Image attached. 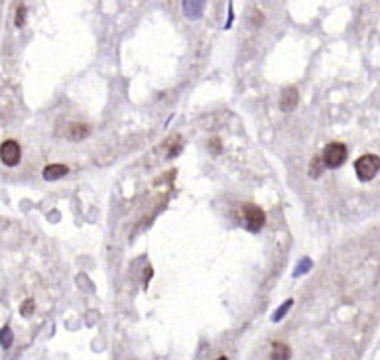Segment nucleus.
I'll return each instance as SVG.
<instances>
[{"instance_id":"obj_1","label":"nucleus","mask_w":380,"mask_h":360,"mask_svg":"<svg viewBox=\"0 0 380 360\" xmlns=\"http://www.w3.org/2000/svg\"><path fill=\"white\" fill-rule=\"evenodd\" d=\"M355 171L361 181H370L380 171V158L374 154L361 155L355 162Z\"/></svg>"},{"instance_id":"obj_2","label":"nucleus","mask_w":380,"mask_h":360,"mask_svg":"<svg viewBox=\"0 0 380 360\" xmlns=\"http://www.w3.org/2000/svg\"><path fill=\"white\" fill-rule=\"evenodd\" d=\"M321 160H323L325 167H331V169L343 166L345 160H347V146L341 144V142H331V144L325 146Z\"/></svg>"},{"instance_id":"obj_3","label":"nucleus","mask_w":380,"mask_h":360,"mask_svg":"<svg viewBox=\"0 0 380 360\" xmlns=\"http://www.w3.org/2000/svg\"><path fill=\"white\" fill-rule=\"evenodd\" d=\"M242 215H244L246 229L252 231V232H258L262 227H264V222H266V215H264V211H262L258 205H250V203H246V205L242 207Z\"/></svg>"},{"instance_id":"obj_4","label":"nucleus","mask_w":380,"mask_h":360,"mask_svg":"<svg viewBox=\"0 0 380 360\" xmlns=\"http://www.w3.org/2000/svg\"><path fill=\"white\" fill-rule=\"evenodd\" d=\"M20 158H22V150H20V144L14 140H6L2 142V146H0V160H2V164L4 166H16L18 162H20Z\"/></svg>"},{"instance_id":"obj_5","label":"nucleus","mask_w":380,"mask_h":360,"mask_svg":"<svg viewBox=\"0 0 380 360\" xmlns=\"http://www.w3.org/2000/svg\"><path fill=\"white\" fill-rule=\"evenodd\" d=\"M298 101H300V91L295 87H288V89L282 91V95H280V108L290 112V110H293L298 106Z\"/></svg>"},{"instance_id":"obj_6","label":"nucleus","mask_w":380,"mask_h":360,"mask_svg":"<svg viewBox=\"0 0 380 360\" xmlns=\"http://www.w3.org/2000/svg\"><path fill=\"white\" fill-rule=\"evenodd\" d=\"M67 173H69V167L64 166V164H50V166L44 167V171H41L44 179H48V181L61 179V177L67 175Z\"/></svg>"},{"instance_id":"obj_7","label":"nucleus","mask_w":380,"mask_h":360,"mask_svg":"<svg viewBox=\"0 0 380 360\" xmlns=\"http://www.w3.org/2000/svg\"><path fill=\"white\" fill-rule=\"evenodd\" d=\"M89 132H91V128L87 124H83V122H73V124H69V128H67V136H69L71 140H83V138L89 136Z\"/></svg>"},{"instance_id":"obj_8","label":"nucleus","mask_w":380,"mask_h":360,"mask_svg":"<svg viewBox=\"0 0 380 360\" xmlns=\"http://www.w3.org/2000/svg\"><path fill=\"white\" fill-rule=\"evenodd\" d=\"M291 350L286 343H274L272 352H270V360H290Z\"/></svg>"},{"instance_id":"obj_9","label":"nucleus","mask_w":380,"mask_h":360,"mask_svg":"<svg viewBox=\"0 0 380 360\" xmlns=\"http://www.w3.org/2000/svg\"><path fill=\"white\" fill-rule=\"evenodd\" d=\"M0 345L4 348H8L12 345V331H10V327L0 329Z\"/></svg>"},{"instance_id":"obj_10","label":"nucleus","mask_w":380,"mask_h":360,"mask_svg":"<svg viewBox=\"0 0 380 360\" xmlns=\"http://www.w3.org/2000/svg\"><path fill=\"white\" fill-rule=\"evenodd\" d=\"M321 162H323L321 158H313V160H311L309 175H313V177H319V175H321V171H323V167H325V164H321Z\"/></svg>"},{"instance_id":"obj_11","label":"nucleus","mask_w":380,"mask_h":360,"mask_svg":"<svg viewBox=\"0 0 380 360\" xmlns=\"http://www.w3.org/2000/svg\"><path fill=\"white\" fill-rule=\"evenodd\" d=\"M291 303H293V301H291V299H288V301H286V303H284V305H282V307H280L278 311L274 313V317H272V319H274V321H280V317H284V315L290 311Z\"/></svg>"},{"instance_id":"obj_12","label":"nucleus","mask_w":380,"mask_h":360,"mask_svg":"<svg viewBox=\"0 0 380 360\" xmlns=\"http://www.w3.org/2000/svg\"><path fill=\"white\" fill-rule=\"evenodd\" d=\"M20 313H22L24 317H30V315L34 313V301H32V299H26L24 303H22V307H20Z\"/></svg>"},{"instance_id":"obj_13","label":"nucleus","mask_w":380,"mask_h":360,"mask_svg":"<svg viewBox=\"0 0 380 360\" xmlns=\"http://www.w3.org/2000/svg\"><path fill=\"white\" fill-rule=\"evenodd\" d=\"M24 16H26V8L24 6H20L18 12H16V26H22V24H24Z\"/></svg>"},{"instance_id":"obj_14","label":"nucleus","mask_w":380,"mask_h":360,"mask_svg":"<svg viewBox=\"0 0 380 360\" xmlns=\"http://www.w3.org/2000/svg\"><path fill=\"white\" fill-rule=\"evenodd\" d=\"M209 146H213V148H211V152H213V154H217V152H221V142L217 140V138H213V140L209 142Z\"/></svg>"},{"instance_id":"obj_15","label":"nucleus","mask_w":380,"mask_h":360,"mask_svg":"<svg viewBox=\"0 0 380 360\" xmlns=\"http://www.w3.org/2000/svg\"><path fill=\"white\" fill-rule=\"evenodd\" d=\"M305 268H309V260H304V264L295 268V276H300V274H302V272H304Z\"/></svg>"},{"instance_id":"obj_16","label":"nucleus","mask_w":380,"mask_h":360,"mask_svg":"<svg viewBox=\"0 0 380 360\" xmlns=\"http://www.w3.org/2000/svg\"><path fill=\"white\" fill-rule=\"evenodd\" d=\"M217 360H228L227 356H221V358H217Z\"/></svg>"}]
</instances>
